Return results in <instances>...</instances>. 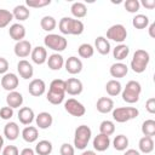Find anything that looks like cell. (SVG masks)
Segmentation results:
<instances>
[{
  "label": "cell",
  "mask_w": 155,
  "mask_h": 155,
  "mask_svg": "<svg viewBox=\"0 0 155 155\" xmlns=\"http://www.w3.org/2000/svg\"><path fill=\"white\" fill-rule=\"evenodd\" d=\"M59 31L64 35H80L84 33V23L80 19L71 17H63L58 23Z\"/></svg>",
  "instance_id": "1"
},
{
  "label": "cell",
  "mask_w": 155,
  "mask_h": 155,
  "mask_svg": "<svg viewBox=\"0 0 155 155\" xmlns=\"http://www.w3.org/2000/svg\"><path fill=\"white\" fill-rule=\"evenodd\" d=\"M140 92H142V86L138 81L136 80H131L126 84V87L121 91V96H122V101L128 103V104H133L137 103L139 101L140 97Z\"/></svg>",
  "instance_id": "2"
},
{
  "label": "cell",
  "mask_w": 155,
  "mask_h": 155,
  "mask_svg": "<svg viewBox=\"0 0 155 155\" xmlns=\"http://www.w3.org/2000/svg\"><path fill=\"white\" fill-rule=\"evenodd\" d=\"M149 62H150L149 52H147L145 50H137L133 53V57H132V61H131V69L134 73L140 74V73L145 71Z\"/></svg>",
  "instance_id": "3"
},
{
  "label": "cell",
  "mask_w": 155,
  "mask_h": 155,
  "mask_svg": "<svg viewBox=\"0 0 155 155\" xmlns=\"http://www.w3.org/2000/svg\"><path fill=\"white\" fill-rule=\"evenodd\" d=\"M111 115L116 122L124 124V122H127L130 120L136 119L139 115V111L134 107H120V108L113 109Z\"/></svg>",
  "instance_id": "4"
},
{
  "label": "cell",
  "mask_w": 155,
  "mask_h": 155,
  "mask_svg": "<svg viewBox=\"0 0 155 155\" xmlns=\"http://www.w3.org/2000/svg\"><path fill=\"white\" fill-rule=\"evenodd\" d=\"M92 136V131L88 126L86 125H80L76 127L75 133H74V145L79 150H84Z\"/></svg>",
  "instance_id": "5"
},
{
  "label": "cell",
  "mask_w": 155,
  "mask_h": 155,
  "mask_svg": "<svg viewBox=\"0 0 155 155\" xmlns=\"http://www.w3.org/2000/svg\"><path fill=\"white\" fill-rule=\"evenodd\" d=\"M44 44L46 47L56 51V52H62L67 48L68 41L64 36L58 35V34H47L44 39Z\"/></svg>",
  "instance_id": "6"
},
{
  "label": "cell",
  "mask_w": 155,
  "mask_h": 155,
  "mask_svg": "<svg viewBox=\"0 0 155 155\" xmlns=\"http://www.w3.org/2000/svg\"><path fill=\"white\" fill-rule=\"evenodd\" d=\"M127 38V30L122 24H114L107 30V40L122 44Z\"/></svg>",
  "instance_id": "7"
},
{
  "label": "cell",
  "mask_w": 155,
  "mask_h": 155,
  "mask_svg": "<svg viewBox=\"0 0 155 155\" xmlns=\"http://www.w3.org/2000/svg\"><path fill=\"white\" fill-rule=\"evenodd\" d=\"M64 109L68 114H70L73 116H76V117H81L86 113V108L84 107V104L80 103L79 101H76L75 98L67 99L65 103H64Z\"/></svg>",
  "instance_id": "8"
},
{
  "label": "cell",
  "mask_w": 155,
  "mask_h": 155,
  "mask_svg": "<svg viewBox=\"0 0 155 155\" xmlns=\"http://www.w3.org/2000/svg\"><path fill=\"white\" fill-rule=\"evenodd\" d=\"M0 84H1V87L4 90L11 92V91H15L18 87L19 80H18V76L16 74H13V73H6L1 78Z\"/></svg>",
  "instance_id": "9"
},
{
  "label": "cell",
  "mask_w": 155,
  "mask_h": 155,
  "mask_svg": "<svg viewBox=\"0 0 155 155\" xmlns=\"http://www.w3.org/2000/svg\"><path fill=\"white\" fill-rule=\"evenodd\" d=\"M84 90L82 82L76 78H69L65 81V93L70 96H79Z\"/></svg>",
  "instance_id": "10"
},
{
  "label": "cell",
  "mask_w": 155,
  "mask_h": 155,
  "mask_svg": "<svg viewBox=\"0 0 155 155\" xmlns=\"http://www.w3.org/2000/svg\"><path fill=\"white\" fill-rule=\"evenodd\" d=\"M64 67H65V70H67L69 74L76 75V74H79V73H81L84 65H82V62H81L80 58H78V57H75V56H71V57H69V58L64 62Z\"/></svg>",
  "instance_id": "11"
},
{
  "label": "cell",
  "mask_w": 155,
  "mask_h": 155,
  "mask_svg": "<svg viewBox=\"0 0 155 155\" xmlns=\"http://www.w3.org/2000/svg\"><path fill=\"white\" fill-rule=\"evenodd\" d=\"M46 91V84L42 79H34L29 82L28 92L34 97H40Z\"/></svg>",
  "instance_id": "12"
},
{
  "label": "cell",
  "mask_w": 155,
  "mask_h": 155,
  "mask_svg": "<svg viewBox=\"0 0 155 155\" xmlns=\"http://www.w3.org/2000/svg\"><path fill=\"white\" fill-rule=\"evenodd\" d=\"M31 44L30 41L28 40H21V41H17L16 45H15V54L19 58H25L28 57L30 53H31Z\"/></svg>",
  "instance_id": "13"
},
{
  "label": "cell",
  "mask_w": 155,
  "mask_h": 155,
  "mask_svg": "<svg viewBox=\"0 0 155 155\" xmlns=\"http://www.w3.org/2000/svg\"><path fill=\"white\" fill-rule=\"evenodd\" d=\"M17 70H18V74L22 79L24 80H28L30 78H33V74H34V69H33V65L25 61V59H21L17 64Z\"/></svg>",
  "instance_id": "14"
},
{
  "label": "cell",
  "mask_w": 155,
  "mask_h": 155,
  "mask_svg": "<svg viewBox=\"0 0 155 155\" xmlns=\"http://www.w3.org/2000/svg\"><path fill=\"white\" fill-rule=\"evenodd\" d=\"M35 122H36V126L41 130H47L52 126V122H53V117L50 113L47 111H41L36 115L35 117Z\"/></svg>",
  "instance_id": "15"
},
{
  "label": "cell",
  "mask_w": 155,
  "mask_h": 155,
  "mask_svg": "<svg viewBox=\"0 0 155 155\" xmlns=\"http://www.w3.org/2000/svg\"><path fill=\"white\" fill-rule=\"evenodd\" d=\"M30 57H31V61L35 63V64H44L46 61H47V51L45 47L42 46H36L31 50V53H30Z\"/></svg>",
  "instance_id": "16"
},
{
  "label": "cell",
  "mask_w": 155,
  "mask_h": 155,
  "mask_svg": "<svg viewBox=\"0 0 155 155\" xmlns=\"http://www.w3.org/2000/svg\"><path fill=\"white\" fill-rule=\"evenodd\" d=\"M96 108L101 114H108L114 109V101L109 97H101L96 103Z\"/></svg>",
  "instance_id": "17"
},
{
  "label": "cell",
  "mask_w": 155,
  "mask_h": 155,
  "mask_svg": "<svg viewBox=\"0 0 155 155\" xmlns=\"http://www.w3.org/2000/svg\"><path fill=\"white\" fill-rule=\"evenodd\" d=\"M35 119L34 110L29 107H23L18 111V120L23 125H30Z\"/></svg>",
  "instance_id": "18"
},
{
  "label": "cell",
  "mask_w": 155,
  "mask_h": 155,
  "mask_svg": "<svg viewBox=\"0 0 155 155\" xmlns=\"http://www.w3.org/2000/svg\"><path fill=\"white\" fill-rule=\"evenodd\" d=\"M109 73L113 78H116V79H120V78H124L127 75L128 73V67L122 63V62H116L114 64H111L110 69H109Z\"/></svg>",
  "instance_id": "19"
},
{
  "label": "cell",
  "mask_w": 155,
  "mask_h": 155,
  "mask_svg": "<svg viewBox=\"0 0 155 155\" xmlns=\"http://www.w3.org/2000/svg\"><path fill=\"white\" fill-rule=\"evenodd\" d=\"M4 136L8 140H16L19 136V126L13 121L7 122L4 127Z\"/></svg>",
  "instance_id": "20"
},
{
  "label": "cell",
  "mask_w": 155,
  "mask_h": 155,
  "mask_svg": "<svg viewBox=\"0 0 155 155\" xmlns=\"http://www.w3.org/2000/svg\"><path fill=\"white\" fill-rule=\"evenodd\" d=\"M8 34L10 36L17 42V41H21V40H24V36H25V28L24 25H22L21 23H15L10 27L8 29Z\"/></svg>",
  "instance_id": "21"
},
{
  "label": "cell",
  "mask_w": 155,
  "mask_h": 155,
  "mask_svg": "<svg viewBox=\"0 0 155 155\" xmlns=\"http://www.w3.org/2000/svg\"><path fill=\"white\" fill-rule=\"evenodd\" d=\"M46 62H47L48 68L51 70H54V71L61 70L63 68V65H64V58L59 53H52L51 56H48Z\"/></svg>",
  "instance_id": "22"
},
{
  "label": "cell",
  "mask_w": 155,
  "mask_h": 155,
  "mask_svg": "<svg viewBox=\"0 0 155 155\" xmlns=\"http://www.w3.org/2000/svg\"><path fill=\"white\" fill-rule=\"evenodd\" d=\"M6 103H7V107H10L12 109L19 108L23 104V96H22V93L17 92V91L8 92V94L6 96Z\"/></svg>",
  "instance_id": "23"
},
{
  "label": "cell",
  "mask_w": 155,
  "mask_h": 155,
  "mask_svg": "<svg viewBox=\"0 0 155 155\" xmlns=\"http://www.w3.org/2000/svg\"><path fill=\"white\" fill-rule=\"evenodd\" d=\"M109 145H110V139L105 134L99 133L93 139V148L97 151H105L109 148Z\"/></svg>",
  "instance_id": "24"
},
{
  "label": "cell",
  "mask_w": 155,
  "mask_h": 155,
  "mask_svg": "<svg viewBox=\"0 0 155 155\" xmlns=\"http://www.w3.org/2000/svg\"><path fill=\"white\" fill-rule=\"evenodd\" d=\"M94 47L103 56L108 54L110 52V48H111L110 42H109V40H107L105 36H97L96 40H94Z\"/></svg>",
  "instance_id": "25"
},
{
  "label": "cell",
  "mask_w": 155,
  "mask_h": 155,
  "mask_svg": "<svg viewBox=\"0 0 155 155\" xmlns=\"http://www.w3.org/2000/svg\"><path fill=\"white\" fill-rule=\"evenodd\" d=\"M22 138L27 143H34L39 138L38 128L34 127V126H27V127H24L23 131H22Z\"/></svg>",
  "instance_id": "26"
},
{
  "label": "cell",
  "mask_w": 155,
  "mask_h": 155,
  "mask_svg": "<svg viewBox=\"0 0 155 155\" xmlns=\"http://www.w3.org/2000/svg\"><path fill=\"white\" fill-rule=\"evenodd\" d=\"M105 91H107V93H108L109 96L115 97V96H117V94L121 93L122 86H121L120 81H117L116 79H111V80H109V81L105 84Z\"/></svg>",
  "instance_id": "27"
},
{
  "label": "cell",
  "mask_w": 155,
  "mask_h": 155,
  "mask_svg": "<svg viewBox=\"0 0 155 155\" xmlns=\"http://www.w3.org/2000/svg\"><path fill=\"white\" fill-rule=\"evenodd\" d=\"M53 150V145L50 140H46V139H42V140H39V143L35 145V153L39 154V155H50Z\"/></svg>",
  "instance_id": "28"
},
{
  "label": "cell",
  "mask_w": 155,
  "mask_h": 155,
  "mask_svg": "<svg viewBox=\"0 0 155 155\" xmlns=\"http://www.w3.org/2000/svg\"><path fill=\"white\" fill-rule=\"evenodd\" d=\"M138 148L140 150V153L143 154H149L154 150V140L151 137H147V136H143L140 139H139V143H138Z\"/></svg>",
  "instance_id": "29"
},
{
  "label": "cell",
  "mask_w": 155,
  "mask_h": 155,
  "mask_svg": "<svg viewBox=\"0 0 155 155\" xmlns=\"http://www.w3.org/2000/svg\"><path fill=\"white\" fill-rule=\"evenodd\" d=\"M70 12L71 15L78 19V18H84L86 15H87V7L84 2H80V1H76L71 5L70 7Z\"/></svg>",
  "instance_id": "30"
},
{
  "label": "cell",
  "mask_w": 155,
  "mask_h": 155,
  "mask_svg": "<svg viewBox=\"0 0 155 155\" xmlns=\"http://www.w3.org/2000/svg\"><path fill=\"white\" fill-rule=\"evenodd\" d=\"M12 15H13V18L18 19L19 22H22V21H25V19L29 18L30 11L28 10V7H27L25 5H17V6L13 8Z\"/></svg>",
  "instance_id": "31"
},
{
  "label": "cell",
  "mask_w": 155,
  "mask_h": 155,
  "mask_svg": "<svg viewBox=\"0 0 155 155\" xmlns=\"http://www.w3.org/2000/svg\"><path fill=\"white\" fill-rule=\"evenodd\" d=\"M128 53H130V47L125 44H119L113 50V56L116 61H124L125 58H127Z\"/></svg>",
  "instance_id": "32"
},
{
  "label": "cell",
  "mask_w": 155,
  "mask_h": 155,
  "mask_svg": "<svg viewBox=\"0 0 155 155\" xmlns=\"http://www.w3.org/2000/svg\"><path fill=\"white\" fill-rule=\"evenodd\" d=\"M64 97H65V92H59V91H53V90H48L46 94L47 101L53 105L61 104L64 101Z\"/></svg>",
  "instance_id": "33"
},
{
  "label": "cell",
  "mask_w": 155,
  "mask_h": 155,
  "mask_svg": "<svg viewBox=\"0 0 155 155\" xmlns=\"http://www.w3.org/2000/svg\"><path fill=\"white\" fill-rule=\"evenodd\" d=\"M113 147L117 151H124L128 147V138L125 134H117L113 140Z\"/></svg>",
  "instance_id": "34"
},
{
  "label": "cell",
  "mask_w": 155,
  "mask_h": 155,
  "mask_svg": "<svg viewBox=\"0 0 155 155\" xmlns=\"http://www.w3.org/2000/svg\"><path fill=\"white\" fill-rule=\"evenodd\" d=\"M132 25L136 28V29H145L148 25H149V18L148 16L145 15H136L132 19Z\"/></svg>",
  "instance_id": "35"
},
{
  "label": "cell",
  "mask_w": 155,
  "mask_h": 155,
  "mask_svg": "<svg viewBox=\"0 0 155 155\" xmlns=\"http://www.w3.org/2000/svg\"><path fill=\"white\" fill-rule=\"evenodd\" d=\"M40 25H41V29L45 30V31H52L56 25H57V22L56 19L52 17V16H44L40 21Z\"/></svg>",
  "instance_id": "36"
},
{
  "label": "cell",
  "mask_w": 155,
  "mask_h": 155,
  "mask_svg": "<svg viewBox=\"0 0 155 155\" xmlns=\"http://www.w3.org/2000/svg\"><path fill=\"white\" fill-rule=\"evenodd\" d=\"M142 133L147 137L153 138L155 136V120H153V119L145 120L142 124Z\"/></svg>",
  "instance_id": "37"
},
{
  "label": "cell",
  "mask_w": 155,
  "mask_h": 155,
  "mask_svg": "<svg viewBox=\"0 0 155 155\" xmlns=\"http://www.w3.org/2000/svg\"><path fill=\"white\" fill-rule=\"evenodd\" d=\"M78 53L81 58H91L94 53V48L91 44H81L78 48Z\"/></svg>",
  "instance_id": "38"
},
{
  "label": "cell",
  "mask_w": 155,
  "mask_h": 155,
  "mask_svg": "<svg viewBox=\"0 0 155 155\" xmlns=\"http://www.w3.org/2000/svg\"><path fill=\"white\" fill-rule=\"evenodd\" d=\"M99 132L102 134H105V136H111L114 132H115V125L113 121L110 120H104L101 122L99 125Z\"/></svg>",
  "instance_id": "39"
},
{
  "label": "cell",
  "mask_w": 155,
  "mask_h": 155,
  "mask_svg": "<svg viewBox=\"0 0 155 155\" xmlns=\"http://www.w3.org/2000/svg\"><path fill=\"white\" fill-rule=\"evenodd\" d=\"M12 19H13L12 12H10L8 10H5V8H0V29L7 27Z\"/></svg>",
  "instance_id": "40"
},
{
  "label": "cell",
  "mask_w": 155,
  "mask_h": 155,
  "mask_svg": "<svg viewBox=\"0 0 155 155\" xmlns=\"http://www.w3.org/2000/svg\"><path fill=\"white\" fill-rule=\"evenodd\" d=\"M124 6H125V8H126L127 12L136 13V12H138V10L140 7V4H139L138 0H126L125 4H124Z\"/></svg>",
  "instance_id": "41"
},
{
  "label": "cell",
  "mask_w": 155,
  "mask_h": 155,
  "mask_svg": "<svg viewBox=\"0 0 155 155\" xmlns=\"http://www.w3.org/2000/svg\"><path fill=\"white\" fill-rule=\"evenodd\" d=\"M53 91H59V92H65V81L62 79H54L50 84V88Z\"/></svg>",
  "instance_id": "42"
},
{
  "label": "cell",
  "mask_w": 155,
  "mask_h": 155,
  "mask_svg": "<svg viewBox=\"0 0 155 155\" xmlns=\"http://www.w3.org/2000/svg\"><path fill=\"white\" fill-rule=\"evenodd\" d=\"M50 4H51V0H25V6L34 7V8L45 7Z\"/></svg>",
  "instance_id": "43"
},
{
  "label": "cell",
  "mask_w": 155,
  "mask_h": 155,
  "mask_svg": "<svg viewBox=\"0 0 155 155\" xmlns=\"http://www.w3.org/2000/svg\"><path fill=\"white\" fill-rule=\"evenodd\" d=\"M59 153L61 155H75V149L71 144L69 143H63L61 145V149H59Z\"/></svg>",
  "instance_id": "44"
},
{
  "label": "cell",
  "mask_w": 155,
  "mask_h": 155,
  "mask_svg": "<svg viewBox=\"0 0 155 155\" xmlns=\"http://www.w3.org/2000/svg\"><path fill=\"white\" fill-rule=\"evenodd\" d=\"M13 116V109L10 107H2L0 109V117L2 120H10Z\"/></svg>",
  "instance_id": "45"
},
{
  "label": "cell",
  "mask_w": 155,
  "mask_h": 155,
  "mask_svg": "<svg viewBox=\"0 0 155 155\" xmlns=\"http://www.w3.org/2000/svg\"><path fill=\"white\" fill-rule=\"evenodd\" d=\"M1 155H19V151L16 145H6L2 149Z\"/></svg>",
  "instance_id": "46"
},
{
  "label": "cell",
  "mask_w": 155,
  "mask_h": 155,
  "mask_svg": "<svg viewBox=\"0 0 155 155\" xmlns=\"http://www.w3.org/2000/svg\"><path fill=\"white\" fill-rule=\"evenodd\" d=\"M145 109H147V111L150 113V114H154V113H155V98H154V97H151V98H149V99L147 101V103H145Z\"/></svg>",
  "instance_id": "47"
},
{
  "label": "cell",
  "mask_w": 155,
  "mask_h": 155,
  "mask_svg": "<svg viewBox=\"0 0 155 155\" xmlns=\"http://www.w3.org/2000/svg\"><path fill=\"white\" fill-rule=\"evenodd\" d=\"M8 70V62L6 58L0 57V74H6Z\"/></svg>",
  "instance_id": "48"
},
{
  "label": "cell",
  "mask_w": 155,
  "mask_h": 155,
  "mask_svg": "<svg viewBox=\"0 0 155 155\" xmlns=\"http://www.w3.org/2000/svg\"><path fill=\"white\" fill-rule=\"evenodd\" d=\"M139 4H142L148 10H153L155 7V0H142V2H139Z\"/></svg>",
  "instance_id": "49"
},
{
  "label": "cell",
  "mask_w": 155,
  "mask_h": 155,
  "mask_svg": "<svg viewBox=\"0 0 155 155\" xmlns=\"http://www.w3.org/2000/svg\"><path fill=\"white\" fill-rule=\"evenodd\" d=\"M19 155H35V151L31 148H24Z\"/></svg>",
  "instance_id": "50"
},
{
  "label": "cell",
  "mask_w": 155,
  "mask_h": 155,
  "mask_svg": "<svg viewBox=\"0 0 155 155\" xmlns=\"http://www.w3.org/2000/svg\"><path fill=\"white\" fill-rule=\"evenodd\" d=\"M148 31H149V35H150V38L155 39V23H154V22H153V23L149 25V29H148Z\"/></svg>",
  "instance_id": "51"
},
{
  "label": "cell",
  "mask_w": 155,
  "mask_h": 155,
  "mask_svg": "<svg viewBox=\"0 0 155 155\" xmlns=\"http://www.w3.org/2000/svg\"><path fill=\"white\" fill-rule=\"evenodd\" d=\"M124 155H140V153L138 150H136V149H127L124 153Z\"/></svg>",
  "instance_id": "52"
},
{
  "label": "cell",
  "mask_w": 155,
  "mask_h": 155,
  "mask_svg": "<svg viewBox=\"0 0 155 155\" xmlns=\"http://www.w3.org/2000/svg\"><path fill=\"white\" fill-rule=\"evenodd\" d=\"M80 155H97L93 150H86V151H84L82 154H80Z\"/></svg>",
  "instance_id": "53"
},
{
  "label": "cell",
  "mask_w": 155,
  "mask_h": 155,
  "mask_svg": "<svg viewBox=\"0 0 155 155\" xmlns=\"http://www.w3.org/2000/svg\"><path fill=\"white\" fill-rule=\"evenodd\" d=\"M2 147H4V138H2V136L0 134V154H1V151H2Z\"/></svg>",
  "instance_id": "54"
}]
</instances>
